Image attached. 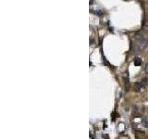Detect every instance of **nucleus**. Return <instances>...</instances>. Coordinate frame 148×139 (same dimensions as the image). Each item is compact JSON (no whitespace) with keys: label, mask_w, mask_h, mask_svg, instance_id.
Listing matches in <instances>:
<instances>
[{"label":"nucleus","mask_w":148,"mask_h":139,"mask_svg":"<svg viewBox=\"0 0 148 139\" xmlns=\"http://www.w3.org/2000/svg\"><path fill=\"white\" fill-rule=\"evenodd\" d=\"M134 64H135L136 66L141 65V64H142V60H141V59H140V58H135V60H134Z\"/></svg>","instance_id":"obj_3"},{"label":"nucleus","mask_w":148,"mask_h":139,"mask_svg":"<svg viewBox=\"0 0 148 139\" xmlns=\"http://www.w3.org/2000/svg\"><path fill=\"white\" fill-rule=\"evenodd\" d=\"M134 87H135L136 91H141L144 87V85H142V83H136V84H134Z\"/></svg>","instance_id":"obj_2"},{"label":"nucleus","mask_w":148,"mask_h":139,"mask_svg":"<svg viewBox=\"0 0 148 139\" xmlns=\"http://www.w3.org/2000/svg\"><path fill=\"white\" fill-rule=\"evenodd\" d=\"M125 86H126V90H129V88H130V82H129L128 79L125 82Z\"/></svg>","instance_id":"obj_5"},{"label":"nucleus","mask_w":148,"mask_h":139,"mask_svg":"<svg viewBox=\"0 0 148 139\" xmlns=\"http://www.w3.org/2000/svg\"><path fill=\"white\" fill-rule=\"evenodd\" d=\"M145 72H146V73H148V63L146 64V66H145Z\"/></svg>","instance_id":"obj_6"},{"label":"nucleus","mask_w":148,"mask_h":139,"mask_svg":"<svg viewBox=\"0 0 148 139\" xmlns=\"http://www.w3.org/2000/svg\"><path fill=\"white\" fill-rule=\"evenodd\" d=\"M142 124L144 125V127L148 128V119H143L142 120Z\"/></svg>","instance_id":"obj_4"},{"label":"nucleus","mask_w":148,"mask_h":139,"mask_svg":"<svg viewBox=\"0 0 148 139\" xmlns=\"http://www.w3.org/2000/svg\"><path fill=\"white\" fill-rule=\"evenodd\" d=\"M148 45V40L145 38H140L136 44L134 45V50L136 51H141L142 49H144Z\"/></svg>","instance_id":"obj_1"}]
</instances>
